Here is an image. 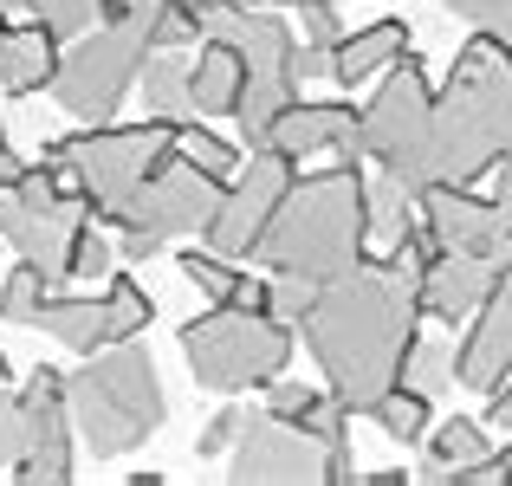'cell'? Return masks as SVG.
Instances as JSON below:
<instances>
[{
	"mask_svg": "<svg viewBox=\"0 0 512 486\" xmlns=\"http://www.w3.org/2000/svg\"><path fill=\"white\" fill-rule=\"evenodd\" d=\"M493 279H500V260H487V253H441L422 273V312L441 324L474 318L480 299L493 292Z\"/></svg>",
	"mask_w": 512,
	"mask_h": 486,
	"instance_id": "obj_19",
	"label": "cell"
},
{
	"mask_svg": "<svg viewBox=\"0 0 512 486\" xmlns=\"http://www.w3.org/2000/svg\"><path fill=\"white\" fill-rule=\"evenodd\" d=\"M480 461H493V448H487V428L480 422H467V415H454V422H441L435 428V441H428V474L435 480H467Z\"/></svg>",
	"mask_w": 512,
	"mask_h": 486,
	"instance_id": "obj_25",
	"label": "cell"
},
{
	"mask_svg": "<svg viewBox=\"0 0 512 486\" xmlns=\"http://www.w3.org/2000/svg\"><path fill=\"white\" fill-rule=\"evenodd\" d=\"M0 150H7V130H0Z\"/></svg>",
	"mask_w": 512,
	"mask_h": 486,
	"instance_id": "obj_47",
	"label": "cell"
},
{
	"mask_svg": "<svg viewBox=\"0 0 512 486\" xmlns=\"http://www.w3.org/2000/svg\"><path fill=\"white\" fill-rule=\"evenodd\" d=\"M227 480L234 486H305L325 480V441L305 422H286V415H247L240 422V441L227 448Z\"/></svg>",
	"mask_w": 512,
	"mask_h": 486,
	"instance_id": "obj_12",
	"label": "cell"
},
{
	"mask_svg": "<svg viewBox=\"0 0 512 486\" xmlns=\"http://www.w3.org/2000/svg\"><path fill=\"white\" fill-rule=\"evenodd\" d=\"M402 52H409V26H402V20H376V26H363V33L338 39V52H331V78H338L344 91H357L363 78L389 72Z\"/></svg>",
	"mask_w": 512,
	"mask_h": 486,
	"instance_id": "obj_21",
	"label": "cell"
},
{
	"mask_svg": "<svg viewBox=\"0 0 512 486\" xmlns=\"http://www.w3.org/2000/svg\"><path fill=\"white\" fill-rule=\"evenodd\" d=\"M260 150H279V156H312V150H331L338 162H363V143H357V111L350 104H286V111L273 117V130H266Z\"/></svg>",
	"mask_w": 512,
	"mask_h": 486,
	"instance_id": "obj_17",
	"label": "cell"
},
{
	"mask_svg": "<svg viewBox=\"0 0 512 486\" xmlns=\"http://www.w3.org/2000/svg\"><path fill=\"white\" fill-rule=\"evenodd\" d=\"M20 454H26V402L0 396V467H20Z\"/></svg>",
	"mask_w": 512,
	"mask_h": 486,
	"instance_id": "obj_35",
	"label": "cell"
},
{
	"mask_svg": "<svg viewBox=\"0 0 512 486\" xmlns=\"http://www.w3.org/2000/svg\"><path fill=\"white\" fill-rule=\"evenodd\" d=\"M52 78H59V33L46 20L7 26L0 33V85L13 98H33V91H52Z\"/></svg>",
	"mask_w": 512,
	"mask_h": 486,
	"instance_id": "obj_20",
	"label": "cell"
},
{
	"mask_svg": "<svg viewBox=\"0 0 512 486\" xmlns=\"http://www.w3.org/2000/svg\"><path fill=\"white\" fill-rule=\"evenodd\" d=\"M156 7L163 0H124L111 20H98V33H85L65 52L52 78L59 111H72L78 124H111L130 85H143V65L156 52Z\"/></svg>",
	"mask_w": 512,
	"mask_h": 486,
	"instance_id": "obj_5",
	"label": "cell"
},
{
	"mask_svg": "<svg viewBox=\"0 0 512 486\" xmlns=\"http://www.w3.org/2000/svg\"><path fill=\"white\" fill-rule=\"evenodd\" d=\"M188 7H305V0H188Z\"/></svg>",
	"mask_w": 512,
	"mask_h": 486,
	"instance_id": "obj_42",
	"label": "cell"
},
{
	"mask_svg": "<svg viewBox=\"0 0 512 486\" xmlns=\"http://www.w3.org/2000/svg\"><path fill=\"white\" fill-rule=\"evenodd\" d=\"M143 104H150V117H163V124L188 130L195 124V85H188V65L169 59V46L150 52V65H143Z\"/></svg>",
	"mask_w": 512,
	"mask_h": 486,
	"instance_id": "obj_24",
	"label": "cell"
},
{
	"mask_svg": "<svg viewBox=\"0 0 512 486\" xmlns=\"http://www.w3.org/2000/svg\"><path fill=\"white\" fill-rule=\"evenodd\" d=\"M221 175H208L195 156H163L143 188L117 208V227H124V260H156L169 240L208 234V221L221 214Z\"/></svg>",
	"mask_w": 512,
	"mask_h": 486,
	"instance_id": "obj_10",
	"label": "cell"
},
{
	"mask_svg": "<svg viewBox=\"0 0 512 486\" xmlns=\"http://www.w3.org/2000/svg\"><path fill=\"white\" fill-rule=\"evenodd\" d=\"M201 39H227L247 65V91H240V143L260 150L273 117L286 104H299V39L279 13H260V7H201Z\"/></svg>",
	"mask_w": 512,
	"mask_h": 486,
	"instance_id": "obj_7",
	"label": "cell"
},
{
	"mask_svg": "<svg viewBox=\"0 0 512 486\" xmlns=\"http://www.w3.org/2000/svg\"><path fill=\"white\" fill-rule=\"evenodd\" d=\"M422 227L435 234L441 253H487V260H500V208L467 195V188H428Z\"/></svg>",
	"mask_w": 512,
	"mask_h": 486,
	"instance_id": "obj_18",
	"label": "cell"
},
{
	"mask_svg": "<svg viewBox=\"0 0 512 486\" xmlns=\"http://www.w3.org/2000/svg\"><path fill=\"white\" fill-rule=\"evenodd\" d=\"M175 150V124L150 117V124H91L65 143H46V162L98 208V221H117L130 195L143 188V175Z\"/></svg>",
	"mask_w": 512,
	"mask_h": 486,
	"instance_id": "obj_8",
	"label": "cell"
},
{
	"mask_svg": "<svg viewBox=\"0 0 512 486\" xmlns=\"http://www.w3.org/2000/svg\"><path fill=\"white\" fill-rule=\"evenodd\" d=\"M182 357L195 383L214 396L266 389L292 363V324L273 318L266 305H214V312L182 324Z\"/></svg>",
	"mask_w": 512,
	"mask_h": 486,
	"instance_id": "obj_6",
	"label": "cell"
},
{
	"mask_svg": "<svg viewBox=\"0 0 512 486\" xmlns=\"http://www.w3.org/2000/svg\"><path fill=\"white\" fill-rule=\"evenodd\" d=\"M0 33H7V13H0Z\"/></svg>",
	"mask_w": 512,
	"mask_h": 486,
	"instance_id": "obj_48",
	"label": "cell"
},
{
	"mask_svg": "<svg viewBox=\"0 0 512 486\" xmlns=\"http://www.w3.org/2000/svg\"><path fill=\"white\" fill-rule=\"evenodd\" d=\"M201 39V7H188V0H163L156 7V46H195Z\"/></svg>",
	"mask_w": 512,
	"mask_h": 486,
	"instance_id": "obj_32",
	"label": "cell"
},
{
	"mask_svg": "<svg viewBox=\"0 0 512 486\" xmlns=\"http://www.w3.org/2000/svg\"><path fill=\"white\" fill-rule=\"evenodd\" d=\"M487 422H500L506 435H512V389H506V383L493 389V415H487Z\"/></svg>",
	"mask_w": 512,
	"mask_h": 486,
	"instance_id": "obj_41",
	"label": "cell"
},
{
	"mask_svg": "<svg viewBox=\"0 0 512 486\" xmlns=\"http://www.w3.org/2000/svg\"><path fill=\"white\" fill-rule=\"evenodd\" d=\"M13 7H26V0H0V13H13Z\"/></svg>",
	"mask_w": 512,
	"mask_h": 486,
	"instance_id": "obj_46",
	"label": "cell"
},
{
	"mask_svg": "<svg viewBox=\"0 0 512 486\" xmlns=\"http://www.w3.org/2000/svg\"><path fill=\"white\" fill-rule=\"evenodd\" d=\"M52 279H59V273H46V266L20 260V266L7 273V286H0V318L39 324V312H46V299H52Z\"/></svg>",
	"mask_w": 512,
	"mask_h": 486,
	"instance_id": "obj_28",
	"label": "cell"
},
{
	"mask_svg": "<svg viewBox=\"0 0 512 486\" xmlns=\"http://www.w3.org/2000/svg\"><path fill=\"white\" fill-rule=\"evenodd\" d=\"M91 214L98 208H91L52 162H26L13 182H0V240H7L20 260L46 266V273H59V279H65V266H72V247L91 227Z\"/></svg>",
	"mask_w": 512,
	"mask_h": 486,
	"instance_id": "obj_9",
	"label": "cell"
},
{
	"mask_svg": "<svg viewBox=\"0 0 512 486\" xmlns=\"http://www.w3.org/2000/svg\"><path fill=\"white\" fill-rule=\"evenodd\" d=\"M312 299H318V286L299 279V273H273V279H266V312L286 318V324H299L305 312H312Z\"/></svg>",
	"mask_w": 512,
	"mask_h": 486,
	"instance_id": "obj_31",
	"label": "cell"
},
{
	"mask_svg": "<svg viewBox=\"0 0 512 486\" xmlns=\"http://www.w3.org/2000/svg\"><path fill=\"white\" fill-rule=\"evenodd\" d=\"M188 85H195V111L201 117H234L240 91H247V65L227 39H201V59L188 65Z\"/></svg>",
	"mask_w": 512,
	"mask_h": 486,
	"instance_id": "obj_22",
	"label": "cell"
},
{
	"mask_svg": "<svg viewBox=\"0 0 512 486\" xmlns=\"http://www.w3.org/2000/svg\"><path fill=\"white\" fill-rule=\"evenodd\" d=\"M435 260H441L435 234L409 227L389 247V260H363L357 273L318 286L312 312L299 318L305 344L325 370V389L350 415H370L402 383L415 350V318H422V273Z\"/></svg>",
	"mask_w": 512,
	"mask_h": 486,
	"instance_id": "obj_1",
	"label": "cell"
},
{
	"mask_svg": "<svg viewBox=\"0 0 512 486\" xmlns=\"http://www.w3.org/2000/svg\"><path fill=\"white\" fill-rule=\"evenodd\" d=\"M175 266H182V279L195 292H208L214 305H266V286H260V279H247L234 260H227V253H214L208 240H201V247H188Z\"/></svg>",
	"mask_w": 512,
	"mask_h": 486,
	"instance_id": "obj_23",
	"label": "cell"
},
{
	"mask_svg": "<svg viewBox=\"0 0 512 486\" xmlns=\"http://www.w3.org/2000/svg\"><path fill=\"white\" fill-rule=\"evenodd\" d=\"M65 402H72L78 441H85L98 461L137 454L169 415V396H163V383H156V363H150V350H137V337L91 350L85 370L65 376Z\"/></svg>",
	"mask_w": 512,
	"mask_h": 486,
	"instance_id": "obj_4",
	"label": "cell"
},
{
	"mask_svg": "<svg viewBox=\"0 0 512 486\" xmlns=\"http://www.w3.org/2000/svg\"><path fill=\"white\" fill-rule=\"evenodd\" d=\"M500 260H512V150L500 156Z\"/></svg>",
	"mask_w": 512,
	"mask_h": 486,
	"instance_id": "obj_40",
	"label": "cell"
},
{
	"mask_svg": "<svg viewBox=\"0 0 512 486\" xmlns=\"http://www.w3.org/2000/svg\"><path fill=\"white\" fill-rule=\"evenodd\" d=\"M299 182L292 175V156H279V150H253V162L234 175V188L221 195V214L208 221V247L214 253H227V260H253V247H260V234L273 227V214H279V201H286V188Z\"/></svg>",
	"mask_w": 512,
	"mask_h": 486,
	"instance_id": "obj_13",
	"label": "cell"
},
{
	"mask_svg": "<svg viewBox=\"0 0 512 486\" xmlns=\"http://www.w3.org/2000/svg\"><path fill=\"white\" fill-rule=\"evenodd\" d=\"M273 415H286V422H312V409L325 396H318V389H305V383H292V376H273Z\"/></svg>",
	"mask_w": 512,
	"mask_h": 486,
	"instance_id": "obj_36",
	"label": "cell"
},
{
	"mask_svg": "<svg viewBox=\"0 0 512 486\" xmlns=\"http://www.w3.org/2000/svg\"><path fill=\"white\" fill-rule=\"evenodd\" d=\"M182 156H195L201 169H208V175H221V182H227V175H240V169H234V143L208 137V130H188V150H182Z\"/></svg>",
	"mask_w": 512,
	"mask_h": 486,
	"instance_id": "obj_37",
	"label": "cell"
},
{
	"mask_svg": "<svg viewBox=\"0 0 512 486\" xmlns=\"http://www.w3.org/2000/svg\"><path fill=\"white\" fill-rule=\"evenodd\" d=\"M493 461H500V480L512 486V441H506V454H493Z\"/></svg>",
	"mask_w": 512,
	"mask_h": 486,
	"instance_id": "obj_44",
	"label": "cell"
},
{
	"mask_svg": "<svg viewBox=\"0 0 512 486\" xmlns=\"http://www.w3.org/2000/svg\"><path fill=\"white\" fill-rule=\"evenodd\" d=\"M117 7H124V0H26V13L46 20L59 39H85L91 20H111Z\"/></svg>",
	"mask_w": 512,
	"mask_h": 486,
	"instance_id": "obj_29",
	"label": "cell"
},
{
	"mask_svg": "<svg viewBox=\"0 0 512 486\" xmlns=\"http://www.w3.org/2000/svg\"><path fill=\"white\" fill-rule=\"evenodd\" d=\"M402 383H409V389H422V396L435 402L441 389L454 383V350H448V344H428V337H415V350H409V370H402Z\"/></svg>",
	"mask_w": 512,
	"mask_h": 486,
	"instance_id": "obj_30",
	"label": "cell"
},
{
	"mask_svg": "<svg viewBox=\"0 0 512 486\" xmlns=\"http://www.w3.org/2000/svg\"><path fill=\"white\" fill-rule=\"evenodd\" d=\"M240 422H247L240 409H221V415H208V428H201L195 454H201V461H214V454H227V448L240 441Z\"/></svg>",
	"mask_w": 512,
	"mask_h": 486,
	"instance_id": "obj_39",
	"label": "cell"
},
{
	"mask_svg": "<svg viewBox=\"0 0 512 486\" xmlns=\"http://www.w3.org/2000/svg\"><path fill=\"white\" fill-rule=\"evenodd\" d=\"M7 376H13V370H7V350H0V383H7Z\"/></svg>",
	"mask_w": 512,
	"mask_h": 486,
	"instance_id": "obj_45",
	"label": "cell"
},
{
	"mask_svg": "<svg viewBox=\"0 0 512 486\" xmlns=\"http://www.w3.org/2000/svg\"><path fill=\"white\" fill-rule=\"evenodd\" d=\"M20 169H26L20 156H13V150H0V182H13V175H20Z\"/></svg>",
	"mask_w": 512,
	"mask_h": 486,
	"instance_id": "obj_43",
	"label": "cell"
},
{
	"mask_svg": "<svg viewBox=\"0 0 512 486\" xmlns=\"http://www.w3.org/2000/svg\"><path fill=\"white\" fill-rule=\"evenodd\" d=\"M428 111H435V91H428V72L415 59V46L389 65V78L376 85V98L357 111V143L363 162H383V175H402L428 143Z\"/></svg>",
	"mask_w": 512,
	"mask_h": 486,
	"instance_id": "obj_11",
	"label": "cell"
},
{
	"mask_svg": "<svg viewBox=\"0 0 512 486\" xmlns=\"http://www.w3.org/2000/svg\"><path fill=\"white\" fill-rule=\"evenodd\" d=\"M506 150H512V46L480 33L454 52L448 85L435 91V111H428V143L396 182L409 195L467 188L474 175L500 169Z\"/></svg>",
	"mask_w": 512,
	"mask_h": 486,
	"instance_id": "obj_2",
	"label": "cell"
},
{
	"mask_svg": "<svg viewBox=\"0 0 512 486\" xmlns=\"http://www.w3.org/2000/svg\"><path fill=\"white\" fill-rule=\"evenodd\" d=\"M506 376H512V260H500V279L480 299L474 331H467L461 357H454V383L480 389V396H493Z\"/></svg>",
	"mask_w": 512,
	"mask_h": 486,
	"instance_id": "obj_16",
	"label": "cell"
},
{
	"mask_svg": "<svg viewBox=\"0 0 512 486\" xmlns=\"http://www.w3.org/2000/svg\"><path fill=\"white\" fill-rule=\"evenodd\" d=\"M363 201H370V247H383V253L396 247L415 221H422V214H415V208H422V195H409L396 175H376V182L363 175Z\"/></svg>",
	"mask_w": 512,
	"mask_h": 486,
	"instance_id": "obj_26",
	"label": "cell"
},
{
	"mask_svg": "<svg viewBox=\"0 0 512 486\" xmlns=\"http://www.w3.org/2000/svg\"><path fill=\"white\" fill-rule=\"evenodd\" d=\"M370 422L383 428L396 448H415V441L428 435V396H422V389H409V383H396V389H389V396L370 409Z\"/></svg>",
	"mask_w": 512,
	"mask_h": 486,
	"instance_id": "obj_27",
	"label": "cell"
},
{
	"mask_svg": "<svg viewBox=\"0 0 512 486\" xmlns=\"http://www.w3.org/2000/svg\"><path fill=\"white\" fill-rule=\"evenodd\" d=\"M150 318H156L150 312V292H143L130 273H111V286H104L98 299H59V292H52L46 312H39V331H52L65 350L91 357V350H104V344L137 337Z\"/></svg>",
	"mask_w": 512,
	"mask_h": 486,
	"instance_id": "obj_14",
	"label": "cell"
},
{
	"mask_svg": "<svg viewBox=\"0 0 512 486\" xmlns=\"http://www.w3.org/2000/svg\"><path fill=\"white\" fill-rule=\"evenodd\" d=\"M454 13H461L474 33H493V39H506L512 46V0H448Z\"/></svg>",
	"mask_w": 512,
	"mask_h": 486,
	"instance_id": "obj_33",
	"label": "cell"
},
{
	"mask_svg": "<svg viewBox=\"0 0 512 486\" xmlns=\"http://www.w3.org/2000/svg\"><path fill=\"white\" fill-rule=\"evenodd\" d=\"M305 39H312L318 52H338V39H344L338 0H305Z\"/></svg>",
	"mask_w": 512,
	"mask_h": 486,
	"instance_id": "obj_38",
	"label": "cell"
},
{
	"mask_svg": "<svg viewBox=\"0 0 512 486\" xmlns=\"http://www.w3.org/2000/svg\"><path fill=\"white\" fill-rule=\"evenodd\" d=\"M370 260V201H363V169L338 162V169H318L305 182L286 188L273 227L253 247V266L266 273H299L312 286L357 273Z\"/></svg>",
	"mask_w": 512,
	"mask_h": 486,
	"instance_id": "obj_3",
	"label": "cell"
},
{
	"mask_svg": "<svg viewBox=\"0 0 512 486\" xmlns=\"http://www.w3.org/2000/svg\"><path fill=\"white\" fill-rule=\"evenodd\" d=\"M20 402H26V454H20V467H13V480L65 486L72 480V435H78L72 428V402H65V376L39 363V370L26 376Z\"/></svg>",
	"mask_w": 512,
	"mask_h": 486,
	"instance_id": "obj_15",
	"label": "cell"
},
{
	"mask_svg": "<svg viewBox=\"0 0 512 486\" xmlns=\"http://www.w3.org/2000/svg\"><path fill=\"white\" fill-rule=\"evenodd\" d=\"M111 273V240L98 234V227H85L72 247V266H65V279H104Z\"/></svg>",
	"mask_w": 512,
	"mask_h": 486,
	"instance_id": "obj_34",
	"label": "cell"
}]
</instances>
